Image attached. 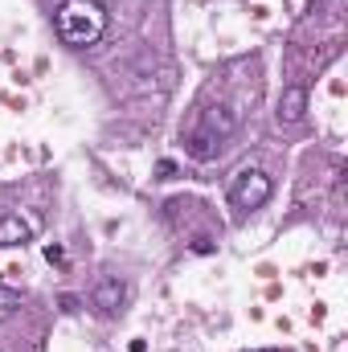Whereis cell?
Instances as JSON below:
<instances>
[{
  "label": "cell",
  "instance_id": "1",
  "mask_svg": "<svg viewBox=\"0 0 348 352\" xmlns=\"http://www.w3.org/2000/svg\"><path fill=\"white\" fill-rule=\"evenodd\" d=\"M107 8L98 4V0H62V8H58V16H54V25H58V37L66 41V45H74V50H87L94 45L102 33H107Z\"/></svg>",
  "mask_w": 348,
  "mask_h": 352
},
{
  "label": "cell",
  "instance_id": "2",
  "mask_svg": "<svg viewBox=\"0 0 348 352\" xmlns=\"http://www.w3.org/2000/svg\"><path fill=\"white\" fill-rule=\"evenodd\" d=\"M270 192H274V180L262 168H242L234 176V184H230V205L250 213V209H262L270 201Z\"/></svg>",
  "mask_w": 348,
  "mask_h": 352
},
{
  "label": "cell",
  "instance_id": "3",
  "mask_svg": "<svg viewBox=\"0 0 348 352\" xmlns=\"http://www.w3.org/2000/svg\"><path fill=\"white\" fill-rule=\"evenodd\" d=\"M94 307L98 311H119L123 307V299H127V287H123V278L119 274H107V278H98L94 283Z\"/></svg>",
  "mask_w": 348,
  "mask_h": 352
},
{
  "label": "cell",
  "instance_id": "4",
  "mask_svg": "<svg viewBox=\"0 0 348 352\" xmlns=\"http://www.w3.org/2000/svg\"><path fill=\"white\" fill-rule=\"evenodd\" d=\"M37 234V217H21V213H4L0 217V246H21Z\"/></svg>",
  "mask_w": 348,
  "mask_h": 352
},
{
  "label": "cell",
  "instance_id": "5",
  "mask_svg": "<svg viewBox=\"0 0 348 352\" xmlns=\"http://www.w3.org/2000/svg\"><path fill=\"white\" fill-rule=\"evenodd\" d=\"M197 127H205L209 135H217V140L226 144V140L238 131V115H234L230 107H209V111L201 115V123H197Z\"/></svg>",
  "mask_w": 348,
  "mask_h": 352
},
{
  "label": "cell",
  "instance_id": "6",
  "mask_svg": "<svg viewBox=\"0 0 348 352\" xmlns=\"http://www.w3.org/2000/svg\"><path fill=\"white\" fill-rule=\"evenodd\" d=\"M184 152H188L193 160H201V164H205V160H213V156L221 152V140H217V135H209L205 127H193V135L184 140Z\"/></svg>",
  "mask_w": 348,
  "mask_h": 352
},
{
  "label": "cell",
  "instance_id": "7",
  "mask_svg": "<svg viewBox=\"0 0 348 352\" xmlns=\"http://www.w3.org/2000/svg\"><path fill=\"white\" fill-rule=\"evenodd\" d=\"M303 111H307V90L287 87L283 90V98H279V119H283V123H299Z\"/></svg>",
  "mask_w": 348,
  "mask_h": 352
},
{
  "label": "cell",
  "instance_id": "8",
  "mask_svg": "<svg viewBox=\"0 0 348 352\" xmlns=\"http://www.w3.org/2000/svg\"><path fill=\"white\" fill-rule=\"evenodd\" d=\"M193 250H197V254H209V250H213V242H209V238H197V246H193Z\"/></svg>",
  "mask_w": 348,
  "mask_h": 352
}]
</instances>
